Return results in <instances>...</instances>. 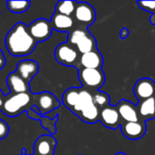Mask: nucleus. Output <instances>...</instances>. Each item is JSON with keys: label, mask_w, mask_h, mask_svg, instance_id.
Here are the masks:
<instances>
[{"label": "nucleus", "mask_w": 155, "mask_h": 155, "mask_svg": "<svg viewBox=\"0 0 155 155\" xmlns=\"http://www.w3.org/2000/svg\"><path fill=\"white\" fill-rule=\"evenodd\" d=\"M5 45L11 55L19 57L30 54L35 50L37 42L31 36L28 26L20 22L9 30L5 38Z\"/></svg>", "instance_id": "f257e3e1"}, {"label": "nucleus", "mask_w": 155, "mask_h": 155, "mask_svg": "<svg viewBox=\"0 0 155 155\" xmlns=\"http://www.w3.org/2000/svg\"><path fill=\"white\" fill-rule=\"evenodd\" d=\"M34 105L31 93L8 94L5 96L2 112L9 117H16L24 112H27Z\"/></svg>", "instance_id": "f03ea898"}, {"label": "nucleus", "mask_w": 155, "mask_h": 155, "mask_svg": "<svg viewBox=\"0 0 155 155\" xmlns=\"http://www.w3.org/2000/svg\"><path fill=\"white\" fill-rule=\"evenodd\" d=\"M78 77L84 88L90 92L99 91L105 83V74L102 69L79 68Z\"/></svg>", "instance_id": "7ed1b4c3"}, {"label": "nucleus", "mask_w": 155, "mask_h": 155, "mask_svg": "<svg viewBox=\"0 0 155 155\" xmlns=\"http://www.w3.org/2000/svg\"><path fill=\"white\" fill-rule=\"evenodd\" d=\"M80 57L81 54L75 48L68 42L61 43L58 45L54 50V58L55 60L64 65V66H74L80 68Z\"/></svg>", "instance_id": "20e7f679"}, {"label": "nucleus", "mask_w": 155, "mask_h": 155, "mask_svg": "<svg viewBox=\"0 0 155 155\" xmlns=\"http://www.w3.org/2000/svg\"><path fill=\"white\" fill-rule=\"evenodd\" d=\"M32 100L34 105H35L42 116L47 115L50 112L56 110L60 106V102L58 99L49 92H42L39 94H32Z\"/></svg>", "instance_id": "39448f33"}, {"label": "nucleus", "mask_w": 155, "mask_h": 155, "mask_svg": "<svg viewBox=\"0 0 155 155\" xmlns=\"http://www.w3.org/2000/svg\"><path fill=\"white\" fill-rule=\"evenodd\" d=\"M28 31L31 36L37 42H44L49 39L53 33L51 22L45 18H39L33 21L28 25Z\"/></svg>", "instance_id": "423d86ee"}, {"label": "nucleus", "mask_w": 155, "mask_h": 155, "mask_svg": "<svg viewBox=\"0 0 155 155\" xmlns=\"http://www.w3.org/2000/svg\"><path fill=\"white\" fill-rule=\"evenodd\" d=\"M74 17L79 24L84 25V28H87L94 23L96 14L94 8L90 4L86 2H77Z\"/></svg>", "instance_id": "0eeeda50"}, {"label": "nucleus", "mask_w": 155, "mask_h": 155, "mask_svg": "<svg viewBox=\"0 0 155 155\" xmlns=\"http://www.w3.org/2000/svg\"><path fill=\"white\" fill-rule=\"evenodd\" d=\"M120 127L124 136L133 141H136L143 138L147 131V126L144 121H139L134 123L123 122Z\"/></svg>", "instance_id": "6e6552de"}, {"label": "nucleus", "mask_w": 155, "mask_h": 155, "mask_svg": "<svg viewBox=\"0 0 155 155\" xmlns=\"http://www.w3.org/2000/svg\"><path fill=\"white\" fill-rule=\"evenodd\" d=\"M99 121L102 123V124L109 129L115 130L117 129L121 124L123 123L118 110L116 108V105H108L103 109L100 110V115H99Z\"/></svg>", "instance_id": "1a4fd4ad"}, {"label": "nucleus", "mask_w": 155, "mask_h": 155, "mask_svg": "<svg viewBox=\"0 0 155 155\" xmlns=\"http://www.w3.org/2000/svg\"><path fill=\"white\" fill-rule=\"evenodd\" d=\"M134 93L139 102L155 96V82L151 78L139 79L134 87Z\"/></svg>", "instance_id": "9d476101"}, {"label": "nucleus", "mask_w": 155, "mask_h": 155, "mask_svg": "<svg viewBox=\"0 0 155 155\" xmlns=\"http://www.w3.org/2000/svg\"><path fill=\"white\" fill-rule=\"evenodd\" d=\"M57 145L56 140L50 134H44L39 136L34 144L35 155H54Z\"/></svg>", "instance_id": "9b49d317"}, {"label": "nucleus", "mask_w": 155, "mask_h": 155, "mask_svg": "<svg viewBox=\"0 0 155 155\" xmlns=\"http://www.w3.org/2000/svg\"><path fill=\"white\" fill-rule=\"evenodd\" d=\"M116 108L118 110L119 115L123 122L134 123V122L142 121L139 115L138 108L133 103L123 99L118 103Z\"/></svg>", "instance_id": "f8f14e48"}, {"label": "nucleus", "mask_w": 155, "mask_h": 155, "mask_svg": "<svg viewBox=\"0 0 155 155\" xmlns=\"http://www.w3.org/2000/svg\"><path fill=\"white\" fill-rule=\"evenodd\" d=\"M39 64L34 60H22L16 65L15 72L28 84L38 74Z\"/></svg>", "instance_id": "ddd939ff"}, {"label": "nucleus", "mask_w": 155, "mask_h": 155, "mask_svg": "<svg viewBox=\"0 0 155 155\" xmlns=\"http://www.w3.org/2000/svg\"><path fill=\"white\" fill-rule=\"evenodd\" d=\"M104 64V58L100 51L96 48L89 53L81 54L80 68L88 69H102Z\"/></svg>", "instance_id": "4468645a"}, {"label": "nucleus", "mask_w": 155, "mask_h": 155, "mask_svg": "<svg viewBox=\"0 0 155 155\" xmlns=\"http://www.w3.org/2000/svg\"><path fill=\"white\" fill-rule=\"evenodd\" d=\"M51 25L53 27V30H55L57 32H63V33H70L74 30V20L72 16L61 15L58 13H54L51 18Z\"/></svg>", "instance_id": "2eb2a0df"}, {"label": "nucleus", "mask_w": 155, "mask_h": 155, "mask_svg": "<svg viewBox=\"0 0 155 155\" xmlns=\"http://www.w3.org/2000/svg\"><path fill=\"white\" fill-rule=\"evenodd\" d=\"M7 85L10 90L9 94H18L24 93H30L29 84L25 82L16 72L10 73L6 79Z\"/></svg>", "instance_id": "dca6fc26"}, {"label": "nucleus", "mask_w": 155, "mask_h": 155, "mask_svg": "<svg viewBox=\"0 0 155 155\" xmlns=\"http://www.w3.org/2000/svg\"><path fill=\"white\" fill-rule=\"evenodd\" d=\"M26 113H27V116L30 119L40 121L41 125L49 132L50 135H53L56 133V123L58 120V115L54 116V118H51L48 116H42L41 114L36 113L32 108L29 109Z\"/></svg>", "instance_id": "f3484780"}, {"label": "nucleus", "mask_w": 155, "mask_h": 155, "mask_svg": "<svg viewBox=\"0 0 155 155\" xmlns=\"http://www.w3.org/2000/svg\"><path fill=\"white\" fill-rule=\"evenodd\" d=\"M139 115L142 121H148L155 118V96L140 102L138 106Z\"/></svg>", "instance_id": "a211bd4d"}, {"label": "nucleus", "mask_w": 155, "mask_h": 155, "mask_svg": "<svg viewBox=\"0 0 155 155\" xmlns=\"http://www.w3.org/2000/svg\"><path fill=\"white\" fill-rule=\"evenodd\" d=\"M99 115H100V109L93 103L84 108L77 116L84 123L89 124H94L96 122L99 121Z\"/></svg>", "instance_id": "6ab92c4d"}, {"label": "nucleus", "mask_w": 155, "mask_h": 155, "mask_svg": "<svg viewBox=\"0 0 155 155\" xmlns=\"http://www.w3.org/2000/svg\"><path fill=\"white\" fill-rule=\"evenodd\" d=\"M79 95H80V88L71 87L64 93L62 97V103L67 109H69L73 113L75 106L78 104Z\"/></svg>", "instance_id": "aec40b11"}, {"label": "nucleus", "mask_w": 155, "mask_h": 155, "mask_svg": "<svg viewBox=\"0 0 155 155\" xmlns=\"http://www.w3.org/2000/svg\"><path fill=\"white\" fill-rule=\"evenodd\" d=\"M75 48L79 52L80 54H84L86 53H89L94 49L97 48L96 45V40L93 36V35L90 33L87 36H85L83 40H81L76 45Z\"/></svg>", "instance_id": "412c9836"}, {"label": "nucleus", "mask_w": 155, "mask_h": 155, "mask_svg": "<svg viewBox=\"0 0 155 155\" xmlns=\"http://www.w3.org/2000/svg\"><path fill=\"white\" fill-rule=\"evenodd\" d=\"M77 2L72 0H62L58 1L55 5V13L72 16L74 14Z\"/></svg>", "instance_id": "4be33fe9"}, {"label": "nucleus", "mask_w": 155, "mask_h": 155, "mask_svg": "<svg viewBox=\"0 0 155 155\" xmlns=\"http://www.w3.org/2000/svg\"><path fill=\"white\" fill-rule=\"evenodd\" d=\"M7 8L10 12L14 14H22L26 12L30 8V1L27 0H18V1H6Z\"/></svg>", "instance_id": "5701e85b"}, {"label": "nucleus", "mask_w": 155, "mask_h": 155, "mask_svg": "<svg viewBox=\"0 0 155 155\" xmlns=\"http://www.w3.org/2000/svg\"><path fill=\"white\" fill-rule=\"evenodd\" d=\"M90 34V32L86 28H76L71 31L68 34V39L67 42L71 44L72 45L75 46L81 40H83L85 36H87Z\"/></svg>", "instance_id": "b1692460"}, {"label": "nucleus", "mask_w": 155, "mask_h": 155, "mask_svg": "<svg viewBox=\"0 0 155 155\" xmlns=\"http://www.w3.org/2000/svg\"><path fill=\"white\" fill-rule=\"evenodd\" d=\"M91 93L93 95L94 104L100 110L110 105V97L106 93L101 92V91H94V92H91Z\"/></svg>", "instance_id": "393cba45"}, {"label": "nucleus", "mask_w": 155, "mask_h": 155, "mask_svg": "<svg viewBox=\"0 0 155 155\" xmlns=\"http://www.w3.org/2000/svg\"><path fill=\"white\" fill-rule=\"evenodd\" d=\"M137 4L140 8L155 14V1H138Z\"/></svg>", "instance_id": "a878e982"}, {"label": "nucleus", "mask_w": 155, "mask_h": 155, "mask_svg": "<svg viewBox=\"0 0 155 155\" xmlns=\"http://www.w3.org/2000/svg\"><path fill=\"white\" fill-rule=\"evenodd\" d=\"M9 134V126L5 121L0 119V140H3L7 137Z\"/></svg>", "instance_id": "bb28decb"}, {"label": "nucleus", "mask_w": 155, "mask_h": 155, "mask_svg": "<svg viewBox=\"0 0 155 155\" xmlns=\"http://www.w3.org/2000/svg\"><path fill=\"white\" fill-rule=\"evenodd\" d=\"M128 36H129V30H128V28H126V27L122 28V30L120 32V37L122 39H125Z\"/></svg>", "instance_id": "cd10ccee"}, {"label": "nucleus", "mask_w": 155, "mask_h": 155, "mask_svg": "<svg viewBox=\"0 0 155 155\" xmlns=\"http://www.w3.org/2000/svg\"><path fill=\"white\" fill-rule=\"evenodd\" d=\"M5 64V58L3 51L0 49V70H2L4 68Z\"/></svg>", "instance_id": "c85d7f7f"}, {"label": "nucleus", "mask_w": 155, "mask_h": 155, "mask_svg": "<svg viewBox=\"0 0 155 155\" xmlns=\"http://www.w3.org/2000/svg\"><path fill=\"white\" fill-rule=\"evenodd\" d=\"M5 96L4 95L3 92L0 90V111H2L4 104H5Z\"/></svg>", "instance_id": "c756f323"}, {"label": "nucleus", "mask_w": 155, "mask_h": 155, "mask_svg": "<svg viewBox=\"0 0 155 155\" xmlns=\"http://www.w3.org/2000/svg\"><path fill=\"white\" fill-rule=\"evenodd\" d=\"M150 22L152 25H155V14H152V15L150 17Z\"/></svg>", "instance_id": "7c9ffc66"}, {"label": "nucleus", "mask_w": 155, "mask_h": 155, "mask_svg": "<svg viewBox=\"0 0 155 155\" xmlns=\"http://www.w3.org/2000/svg\"><path fill=\"white\" fill-rule=\"evenodd\" d=\"M115 155H126L124 153H122V152H120V153H116Z\"/></svg>", "instance_id": "2f4dec72"}, {"label": "nucleus", "mask_w": 155, "mask_h": 155, "mask_svg": "<svg viewBox=\"0 0 155 155\" xmlns=\"http://www.w3.org/2000/svg\"><path fill=\"white\" fill-rule=\"evenodd\" d=\"M23 152H24V153H22V154H21V155H25V149L23 150Z\"/></svg>", "instance_id": "473e14b6"}, {"label": "nucleus", "mask_w": 155, "mask_h": 155, "mask_svg": "<svg viewBox=\"0 0 155 155\" xmlns=\"http://www.w3.org/2000/svg\"><path fill=\"white\" fill-rule=\"evenodd\" d=\"M34 155H35V154H34Z\"/></svg>", "instance_id": "72a5a7b5"}]
</instances>
